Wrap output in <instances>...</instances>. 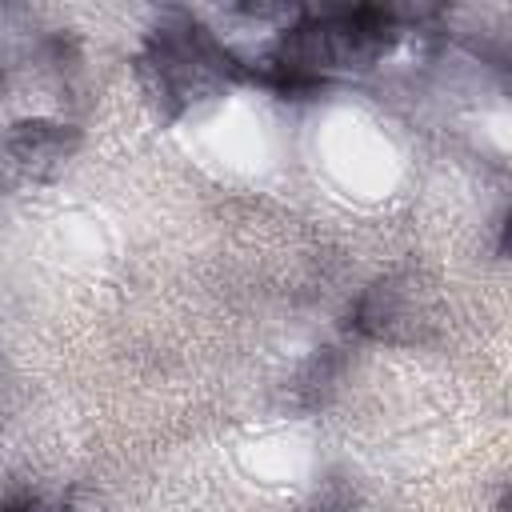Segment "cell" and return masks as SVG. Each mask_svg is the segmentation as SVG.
Segmentation results:
<instances>
[{
  "instance_id": "4",
  "label": "cell",
  "mask_w": 512,
  "mask_h": 512,
  "mask_svg": "<svg viewBox=\"0 0 512 512\" xmlns=\"http://www.w3.org/2000/svg\"><path fill=\"white\" fill-rule=\"evenodd\" d=\"M332 352H336V348H324V352L308 364V372L300 376V388H304L308 404H324V396H328V388H332V380H336V372H340V360H336Z\"/></svg>"
},
{
  "instance_id": "2",
  "label": "cell",
  "mask_w": 512,
  "mask_h": 512,
  "mask_svg": "<svg viewBox=\"0 0 512 512\" xmlns=\"http://www.w3.org/2000/svg\"><path fill=\"white\" fill-rule=\"evenodd\" d=\"M408 292L396 280H380L372 284L356 308H352V328L360 336H376V340H392L400 332V324H408Z\"/></svg>"
},
{
  "instance_id": "3",
  "label": "cell",
  "mask_w": 512,
  "mask_h": 512,
  "mask_svg": "<svg viewBox=\"0 0 512 512\" xmlns=\"http://www.w3.org/2000/svg\"><path fill=\"white\" fill-rule=\"evenodd\" d=\"M64 148H68V136L60 132V124L32 120V124H16V132H12V152L20 160H52Z\"/></svg>"
},
{
  "instance_id": "1",
  "label": "cell",
  "mask_w": 512,
  "mask_h": 512,
  "mask_svg": "<svg viewBox=\"0 0 512 512\" xmlns=\"http://www.w3.org/2000/svg\"><path fill=\"white\" fill-rule=\"evenodd\" d=\"M140 72L152 96L176 112L192 104L200 92H208L224 72H236V64L212 36H204L196 24H184V28H160L152 36Z\"/></svg>"
}]
</instances>
